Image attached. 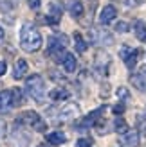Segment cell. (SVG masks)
<instances>
[{
    "mask_svg": "<svg viewBox=\"0 0 146 147\" xmlns=\"http://www.w3.org/2000/svg\"><path fill=\"white\" fill-rule=\"evenodd\" d=\"M20 47L25 52H36L42 47V34L31 22H25L20 29Z\"/></svg>",
    "mask_w": 146,
    "mask_h": 147,
    "instance_id": "1",
    "label": "cell"
},
{
    "mask_svg": "<svg viewBox=\"0 0 146 147\" xmlns=\"http://www.w3.org/2000/svg\"><path fill=\"white\" fill-rule=\"evenodd\" d=\"M134 32H135V36H137V40L143 41V43H146V25H144V22H141V20L135 22Z\"/></svg>",
    "mask_w": 146,
    "mask_h": 147,
    "instance_id": "17",
    "label": "cell"
},
{
    "mask_svg": "<svg viewBox=\"0 0 146 147\" xmlns=\"http://www.w3.org/2000/svg\"><path fill=\"white\" fill-rule=\"evenodd\" d=\"M11 142H13L14 147H27L29 142H31V136L22 129H14V133L11 136Z\"/></svg>",
    "mask_w": 146,
    "mask_h": 147,
    "instance_id": "9",
    "label": "cell"
},
{
    "mask_svg": "<svg viewBox=\"0 0 146 147\" xmlns=\"http://www.w3.org/2000/svg\"><path fill=\"white\" fill-rule=\"evenodd\" d=\"M74 45H76V50H78V52H81V54L87 50V43H85L83 36L79 34V32H76V34H74Z\"/></svg>",
    "mask_w": 146,
    "mask_h": 147,
    "instance_id": "20",
    "label": "cell"
},
{
    "mask_svg": "<svg viewBox=\"0 0 146 147\" xmlns=\"http://www.w3.org/2000/svg\"><path fill=\"white\" fill-rule=\"evenodd\" d=\"M49 97L53 100H65V99L70 97V93H69V90H65L63 86H56L49 92Z\"/></svg>",
    "mask_w": 146,
    "mask_h": 147,
    "instance_id": "14",
    "label": "cell"
},
{
    "mask_svg": "<svg viewBox=\"0 0 146 147\" xmlns=\"http://www.w3.org/2000/svg\"><path fill=\"white\" fill-rule=\"evenodd\" d=\"M25 102V99H24V93H22L18 88H13L11 90V104H13V108H18V106H22Z\"/></svg>",
    "mask_w": 146,
    "mask_h": 147,
    "instance_id": "18",
    "label": "cell"
},
{
    "mask_svg": "<svg viewBox=\"0 0 146 147\" xmlns=\"http://www.w3.org/2000/svg\"><path fill=\"white\" fill-rule=\"evenodd\" d=\"M27 61L25 59H16V63H14V70H13V77L14 79H22L27 74Z\"/></svg>",
    "mask_w": 146,
    "mask_h": 147,
    "instance_id": "15",
    "label": "cell"
},
{
    "mask_svg": "<svg viewBox=\"0 0 146 147\" xmlns=\"http://www.w3.org/2000/svg\"><path fill=\"white\" fill-rule=\"evenodd\" d=\"M121 142L125 147H137V144H139V133L137 131H126V133H123Z\"/></svg>",
    "mask_w": 146,
    "mask_h": 147,
    "instance_id": "12",
    "label": "cell"
},
{
    "mask_svg": "<svg viewBox=\"0 0 146 147\" xmlns=\"http://www.w3.org/2000/svg\"><path fill=\"white\" fill-rule=\"evenodd\" d=\"M115 16H117V9H115L114 5H105L103 7V11L99 13V24H110L112 20H115Z\"/></svg>",
    "mask_w": 146,
    "mask_h": 147,
    "instance_id": "10",
    "label": "cell"
},
{
    "mask_svg": "<svg viewBox=\"0 0 146 147\" xmlns=\"http://www.w3.org/2000/svg\"><path fill=\"white\" fill-rule=\"evenodd\" d=\"M61 65H63V70H65V72H69V74L76 72V67H78V63H76V57L72 56V54H69V52L65 54V57H63Z\"/></svg>",
    "mask_w": 146,
    "mask_h": 147,
    "instance_id": "16",
    "label": "cell"
},
{
    "mask_svg": "<svg viewBox=\"0 0 146 147\" xmlns=\"http://www.w3.org/2000/svg\"><path fill=\"white\" fill-rule=\"evenodd\" d=\"M16 124H20V126H31L33 129L40 131V133L45 131V122L40 119V115L36 111H24V113H20L16 117Z\"/></svg>",
    "mask_w": 146,
    "mask_h": 147,
    "instance_id": "3",
    "label": "cell"
},
{
    "mask_svg": "<svg viewBox=\"0 0 146 147\" xmlns=\"http://www.w3.org/2000/svg\"><path fill=\"white\" fill-rule=\"evenodd\" d=\"M117 97L119 99H128L130 97V93H128V90H126V88H117Z\"/></svg>",
    "mask_w": 146,
    "mask_h": 147,
    "instance_id": "28",
    "label": "cell"
},
{
    "mask_svg": "<svg viewBox=\"0 0 146 147\" xmlns=\"http://www.w3.org/2000/svg\"><path fill=\"white\" fill-rule=\"evenodd\" d=\"M137 122H139V127L143 129V133H146V115H139Z\"/></svg>",
    "mask_w": 146,
    "mask_h": 147,
    "instance_id": "27",
    "label": "cell"
},
{
    "mask_svg": "<svg viewBox=\"0 0 146 147\" xmlns=\"http://www.w3.org/2000/svg\"><path fill=\"white\" fill-rule=\"evenodd\" d=\"M14 7H16V2H13V0H0V9L9 13V11H14Z\"/></svg>",
    "mask_w": 146,
    "mask_h": 147,
    "instance_id": "23",
    "label": "cell"
},
{
    "mask_svg": "<svg viewBox=\"0 0 146 147\" xmlns=\"http://www.w3.org/2000/svg\"><path fill=\"white\" fill-rule=\"evenodd\" d=\"M65 7H67V11L70 13L72 18H81L85 13V7L79 0H65Z\"/></svg>",
    "mask_w": 146,
    "mask_h": 147,
    "instance_id": "7",
    "label": "cell"
},
{
    "mask_svg": "<svg viewBox=\"0 0 146 147\" xmlns=\"http://www.w3.org/2000/svg\"><path fill=\"white\" fill-rule=\"evenodd\" d=\"M114 129L117 131V133H126L128 131V124L125 119H115L114 120Z\"/></svg>",
    "mask_w": 146,
    "mask_h": 147,
    "instance_id": "22",
    "label": "cell"
},
{
    "mask_svg": "<svg viewBox=\"0 0 146 147\" xmlns=\"http://www.w3.org/2000/svg\"><path fill=\"white\" fill-rule=\"evenodd\" d=\"M132 50H134V49H130V47H121V50H119V56L123 57V61H125L126 57H128L130 54H132Z\"/></svg>",
    "mask_w": 146,
    "mask_h": 147,
    "instance_id": "26",
    "label": "cell"
},
{
    "mask_svg": "<svg viewBox=\"0 0 146 147\" xmlns=\"http://www.w3.org/2000/svg\"><path fill=\"white\" fill-rule=\"evenodd\" d=\"M137 59H139V50H132V54H130L128 57H126V59H125V63H126V67L130 68V70H132L134 67H135V63H137Z\"/></svg>",
    "mask_w": 146,
    "mask_h": 147,
    "instance_id": "21",
    "label": "cell"
},
{
    "mask_svg": "<svg viewBox=\"0 0 146 147\" xmlns=\"http://www.w3.org/2000/svg\"><path fill=\"white\" fill-rule=\"evenodd\" d=\"M78 115H79V106L74 102H69V104L58 109V120H72Z\"/></svg>",
    "mask_w": 146,
    "mask_h": 147,
    "instance_id": "5",
    "label": "cell"
},
{
    "mask_svg": "<svg viewBox=\"0 0 146 147\" xmlns=\"http://www.w3.org/2000/svg\"><path fill=\"white\" fill-rule=\"evenodd\" d=\"M60 20H61V7L58 4H54V2H50L49 4V13H47V24L58 25Z\"/></svg>",
    "mask_w": 146,
    "mask_h": 147,
    "instance_id": "8",
    "label": "cell"
},
{
    "mask_svg": "<svg viewBox=\"0 0 146 147\" xmlns=\"http://www.w3.org/2000/svg\"><path fill=\"white\" fill-rule=\"evenodd\" d=\"M5 70H7L5 63H4V61H0V76H4V74H5Z\"/></svg>",
    "mask_w": 146,
    "mask_h": 147,
    "instance_id": "33",
    "label": "cell"
},
{
    "mask_svg": "<svg viewBox=\"0 0 146 147\" xmlns=\"http://www.w3.org/2000/svg\"><path fill=\"white\" fill-rule=\"evenodd\" d=\"M90 40L96 43V45H101V47H106V45H112L114 43L112 34L108 31H105V29H92L90 31Z\"/></svg>",
    "mask_w": 146,
    "mask_h": 147,
    "instance_id": "4",
    "label": "cell"
},
{
    "mask_svg": "<svg viewBox=\"0 0 146 147\" xmlns=\"http://www.w3.org/2000/svg\"><path fill=\"white\" fill-rule=\"evenodd\" d=\"M123 111H125V106H123V104H115L114 106V113L115 115H121Z\"/></svg>",
    "mask_w": 146,
    "mask_h": 147,
    "instance_id": "32",
    "label": "cell"
},
{
    "mask_svg": "<svg viewBox=\"0 0 146 147\" xmlns=\"http://www.w3.org/2000/svg\"><path fill=\"white\" fill-rule=\"evenodd\" d=\"M11 108H13V104H11V90L0 92V115L7 113Z\"/></svg>",
    "mask_w": 146,
    "mask_h": 147,
    "instance_id": "13",
    "label": "cell"
},
{
    "mask_svg": "<svg viewBox=\"0 0 146 147\" xmlns=\"http://www.w3.org/2000/svg\"><path fill=\"white\" fill-rule=\"evenodd\" d=\"M27 4H29L31 9H38V7H40V0H27Z\"/></svg>",
    "mask_w": 146,
    "mask_h": 147,
    "instance_id": "31",
    "label": "cell"
},
{
    "mask_svg": "<svg viewBox=\"0 0 146 147\" xmlns=\"http://www.w3.org/2000/svg\"><path fill=\"white\" fill-rule=\"evenodd\" d=\"M126 5H130V7H137V5H141L144 0H123Z\"/></svg>",
    "mask_w": 146,
    "mask_h": 147,
    "instance_id": "29",
    "label": "cell"
},
{
    "mask_svg": "<svg viewBox=\"0 0 146 147\" xmlns=\"http://www.w3.org/2000/svg\"><path fill=\"white\" fill-rule=\"evenodd\" d=\"M7 135V124L4 120H0V138H4Z\"/></svg>",
    "mask_w": 146,
    "mask_h": 147,
    "instance_id": "30",
    "label": "cell"
},
{
    "mask_svg": "<svg viewBox=\"0 0 146 147\" xmlns=\"http://www.w3.org/2000/svg\"><path fill=\"white\" fill-rule=\"evenodd\" d=\"M76 147H92V140L90 138H79L76 142Z\"/></svg>",
    "mask_w": 146,
    "mask_h": 147,
    "instance_id": "25",
    "label": "cell"
},
{
    "mask_svg": "<svg viewBox=\"0 0 146 147\" xmlns=\"http://www.w3.org/2000/svg\"><path fill=\"white\" fill-rule=\"evenodd\" d=\"M38 147H49V145H47V144H42V145H38Z\"/></svg>",
    "mask_w": 146,
    "mask_h": 147,
    "instance_id": "35",
    "label": "cell"
},
{
    "mask_svg": "<svg viewBox=\"0 0 146 147\" xmlns=\"http://www.w3.org/2000/svg\"><path fill=\"white\" fill-rule=\"evenodd\" d=\"M130 81H132V84L139 92H146V65L137 70L134 76H132V79H130Z\"/></svg>",
    "mask_w": 146,
    "mask_h": 147,
    "instance_id": "6",
    "label": "cell"
},
{
    "mask_svg": "<svg viewBox=\"0 0 146 147\" xmlns=\"http://www.w3.org/2000/svg\"><path fill=\"white\" fill-rule=\"evenodd\" d=\"M94 63H96V70L99 74H106L108 67H110V56L105 54V52H99L96 56V61H94Z\"/></svg>",
    "mask_w": 146,
    "mask_h": 147,
    "instance_id": "11",
    "label": "cell"
},
{
    "mask_svg": "<svg viewBox=\"0 0 146 147\" xmlns=\"http://www.w3.org/2000/svg\"><path fill=\"white\" fill-rule=\"evenodd\" d=\"M25 90L29 93V97L34 99L36 102H43L47 97V92H45V81H43L42 76L34 74L25 81Z\"/></svg>",
    "mask_w": 146,
    "mask_h": 147,
    "instance_id": "2",
    "label": "cell"
},
{
    "mask_svg": "<svg viewBox=\"0 0 146 147\" xmlns=\"http://www.w3.org/2000/svg\"><path fill=\"white\" fill-rule=\"evenodd\" d=\"M47 142H49V145H61V144L65 142V135L60 133V131L49 133V135H47Z\"/></svg>",
    "mask_w": 146,
    "mask_h": 147,
    "instance_id": "19",
    "label": "cell"
},
{
    "mask_svg": "<svg viewBox=\"0 0 146 147\" xmlns=\"http://www.w3.org/2000/svg\"><path fill=\"white\" fill-rule=\"evenodd\" d=\"M2 38H4V29L0 27V40H2Z\"/></svg>",
    "mask_w": 146,
    "mask_h": 147,
    "instance_id": "34",
    "label": "cell"
},
{
    "mask_svg": "<svg viewBox=\"0 0 146 147\" xmlns=\"http://www.w3.org/2000/svg\"><path fill=\"white\" fill-rule=\"evenodd\" d=\"M128 29H130V25L126 22H117V24H115V31L117 32H128Z\"/></svg>",
    "mask_w": 146,
    "mask_h": 147,
    "instance_id": "24",
    "label": "cell"
}]
</instances>
